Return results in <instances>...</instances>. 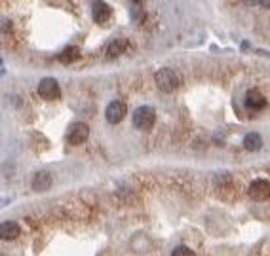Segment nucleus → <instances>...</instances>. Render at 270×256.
<instances>
[{
    "instance_id": "obj_13",
    "label": "nucleus",
    "mask_w": 270,
    "mask_h": 256,
    "mask_svg": "<svg viewBox=\"0 0 270 256\" xmlns=\"http://www.w3.org/2000/svg\"><path fill=\"white\" fill-rule=\"evenodd\" d=\"M126 40H114L109 44V48H107V57L109 59H114V57H118V55H122L124 51H126Z\"/></svg>"
},
{
    "instance_id": "obj_7",
    "label": "nucleus",
    "mask_w": 270,
    "mask_h": 256,
    "mask_svg": "<svg viewBox=\"0 0 270 256\" xmlns=\"http://www.w3.org/2000/svg\"><path fill=\"white\" fill-rule=\"evenodd\" d=\"M124 116H126V105H124L122 101H112L109 103V107L105 110V118H107V122L109 123H120L124 120Z\"/></svg>"
},
{
    "instance_id": "obj_4",
    "label": "nucleus",
    "mask_w": 270,
    "mask_h": 256,
    "mask_svg": "<svg viewBox=\"0 0 270 256\" xmlns=\"http://www.w3.org/2000/svg\"><path fill=\"white\" fill-rule=\"evenodd\" d=\"M88 137H90V127L82 122L73 123V125L69 127V131H67V141H69V145H73V146H78V145L86 143Z\"/></svg>"
},
{
    "instance_id": "obj_9",
    "label": "nucleus",
    "mask_w": 270,
    "mask_h": 256,
    "mask_svg": "<svg viewBox=\"0 0 270 256\" xmlns=\"http://www.w3.org/2000/svg\"><path fill=\"white\" fill-rule=\"evenodd\" d=\"M246 105L253 110H261L267 107V97L257 89H251V91L246 93Z\"/></svg>"
},
{
    "instance_id": "obj_1",
    "label": "nucleus",
    "mask_w": 270,
    "mask_h": 256,
    "mask_svg": "<svg viewBox=\"0 0 270 256\" xmlns=\"http://www.w3.org/2000/svg\"><path fill=\"white\" fill-rule=\"evenodd\" d=\"M154 80H156V85L164 93H172L179 87V76L172 69H160L156 76H154Z\"/></svg>"
},
{
    "instance_id": "obj_12",
    "label": "nucleus",
    "mask_w": 270,
    "mask_h": 256,
    "mask_svg": "<svg viewBox=\"0 0 270 256\" xmlns=\"http://www.w3.org/2000/svg\"><path fill=\"white\" fill-rule=\"evenodd\" d=\"M78 57H80V51H78V48H76V46H69V48H65L61 53H59V57H57V59H59L61 63H65V65H69V63L76 61Z\"/></svg>"
},
{
    "instance_id": "obj_17",
    "label": "nucleus",
    "mask_w": 270,
    "mask_h": 256,
    "mask_svg": "<svg viewBox=\"0 0 270 256\" xmlns=\"http://www.w3.org/2000/svg\"><path fill=\"white\" fill-rule=\"evenodd\" d=\"M134 2H135V4H139V2H141V0H134Z\"/></svg>"
},
{
    "instance_id": "obj_14",
    "label": "nucleus",
    "mask_w": 270,
    "mask_h": 256,
    "mask_svg": "<svg viewBox=\"0 0 270 256\" xmlns=\"http://www.w3.org/2000/svg\"><path fill=\"white\" fill-rule=\"evenodd\" d=\"M172 256H194V253L188 249V247H184V245H181V247H177V249H173Z\"/></svg>"
},
{
    "instance_id": "obj_11",
    "label": "nucleus",
    "mask_w": 270,
    "mask_h": 256,
    "mask_svg": "<svg viewBox=\"0 0 270 256\" xmlns=\"http://www.w3.org/2000/svg\"><path fill=\"white\" fill-rule=\"evenodd\" d=\"M263 146V139H261V135L255 133V131H251V133H247L244 137V148L249 150V152H257L261 150Z\"/></svg>"
},
{
    "instance_id": "obj_3",
    "label": "nucleus",
    "mask_w": 270,
    "mask_h": 256,
    "mask_svg": "<svg viewBox=\"0 0 270 256\" xmlns=\"http://www.w3.org/2000/svg\"><path fill=\"white\" fill-rule=\"evenodd\" d=\"M38 95L44 99V101H55L61 95V89L55 78H44L40 84H38Z\"/></svg>"
},
{
    "instance_id": "obj_2",
    "label": "nucleus",
    "mask_w": 270,
    "mask_h": 256,
    "mask_svg": "<svg viewBox=\"0 0 270 256\" xmlns=\"http://www.w3.org/2000/svg\"><path fill=\"white\" fill-rule=\"evenodd\" d=\"M156 122V112L150 107H139L134 112V125L141 131H148L152 129V125Z\"/></svg>"
},
{
    "instance_id": "obj_15",
    "label": "nucleus",
    "mask_w": 270,
    "mask_h": 256,
    "mask_svg": "<svg viewBox=\"0 0 270 256\" xmlns=\"http://www.w3.org/2000/svg\"><path fill=\"white\" fill-rule=\"evenodd\" d=\"M259 4H261L263 8H267V10H270V0H259Z\"/></svg>"
},
{
    "instance_id": "obj_6",
    "label": "nucleus",
    "mask_w": 270,
    "mask_h": 256,
    "mask_svg": "<svg viewBox=\"0 0 270 256\" xmlns=\"http://www.w3.org/2000/svg\"><path fill=\"white\" fill-rule=\"evenodd\" d=\"M247 194H249L251 199H255V201H265V199H269L270 197L269 181H265V179H257V181H253V183L249 184Z\"/></svg>"
},
{
    "instance_id": "obj_10",
    "label": "nucleus",
    "mask_w": 270,
    "mask_h": 256,
    "mask_svg": "<svg viewBox=\"0 0 270 256\" xmlns=\"http://www.w3.org/2000/svg\"><path fill=\"white\" fill-rule=\"evenodd\" d=\"M0 233H2V239H6V241H13V239H17V235H19V226H17V222H13V220H6V222H2Z\"/></svg>"
},
{
    "instance_id": "obj_5",
    "label": "nucleus",
    "mask_w": 270,
    "mask_h": 256,
    "mask_svg": "<svg viewBox=\"0 0 270 256\" xmlns=\"http://www.w3.org/2000/svg\"><path fill=\"white\" fill-rule=\"evenodd\" d=\"M91 17L97 25H107L112 17V10L109 4H105L103 0H93L91 4Z\"/></svg>"
},
{
    "instance_id": "obj_16",
    "label": "nucleus",
    "mask_w": 270,
    "mask_h": 256,
    "mask_svg": "<svg viewBox=\"0 0 270 256\" xmlns=\"http://www.w3.org/2000/svg\"><path fill=\"white\" fill-rule=\"evenodd\" d=\"M247 6H255V4H259V0H244Z\"/></svg>"
},
{
    "instance_id": "obj_8",
    "label": "nucleus",
    "mask_w": 270,
    "mask_h": 256,
    "mask_svg": "<svg viewBox=\"0 0 270 256\" xmlns=\"http://www.w3.org/2000/svg\"><path fill=\"white\" fill-rule=\"evenodd\" d=\"M31 186L35 192H46L49 186H51V177H49L48 171H38L33 175V181H31Z\"/></svg>"
}]
</instances>
